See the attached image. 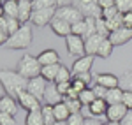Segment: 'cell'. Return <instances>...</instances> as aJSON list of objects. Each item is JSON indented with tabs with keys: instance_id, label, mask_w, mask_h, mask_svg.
Wrapping results in <instances>:
<instances>
[{
	"instance_id": "1",
	"label": "cell",
	"mask_w": 132,
	"mask_h": 125,
	"mask_svg": "<svg viewBox=\"0 0 132 125\" xmlns=\"http://www.w3.org/2000/svg\"><path fill=\"white\" fill-rule=\"evenodd\" d=\"M0 83L4 92L11 97H18L21 92L27 90L28 86V79H25L21 74H18L16 71H2L0 72Z\"/></svg>"
},
{
	"instance_id": "2",
	"label": "cell",
	"mask_w": 132,
	"mask_h": 125,
	"mask_svg": "<svg viewBox=\"0 0 132 125\" xmlns=\"http://www.w3.org/2000/svg\"><path fill=\"white\" fill-rule=\"evenodd\" d=\"M41 71H42V65L39 63L37 56H32L28 53H25L21 56V60L18 62V69H16V72L21 74L28 81L34 79V78H39L41 76Z\"/></svg>"
},
{
	"instance_id": "3",
	"label": "cell",
	"mask_w": 132,
	"mask_h": 125,
	"mask_svg": "<svg viewBox=\"0 0 132 125\" xmlns=\"http://www.w3.org/2000/svg\"><path fill=\"white\" fill-rule=\"evenodd\" d=\"M32 39H34V34H32V23H27L23 25L20 30L16 32L9 41H7V48L9 49H27L32 44Z\"/></svg>"
},
{
	"instance_id": "4",
	"label": "cell",
	"mask_w": 132,
	"mask_h": 125,
	"mask_svg": "<svg viewBox=\"0 0 132 125\" xmlns=\"http://www.w3.org/2000/svg\"><path fill=\"white\" fill-rule=\"evenodd\" d=\"M55 18H58V20L69 23L71 27H72V25H76V23H79L81 20H85L83 14H81V11L78 9L76 5H69V4H60L58 9H56Z\"/></svg>"
},
{
	"instance_id": "5",
	"label": "cell",
	"mask_w": 132,
	"mask_h": 125,
	"mask_svg": "<svg viewBox=\"0 0 132 125\" xmlns=\"http://www.w3.org/2000/svg\"><path fill=\"white\" fill-rule=\"evenodd\" d=\"M56 9H58V5L34 11V12H32V20H30V23H32V25H35V27H39V28H41V27H46V25H51V21L55 20Z\"/></svg>"
},
{
	"instance_id": "6",
	"label": "cell",
	"mask_w": 132,
	"mask_h": 125,
	"mask_svg": "<svg viewBox=\"0 0 132 125\" xmlns=\"http://www.w3.org/2000/svg\"><path fill=\"white\" fill-rule=\"evenodd\" d=\"M76 7L81 11L83 18H102V9L99 7L97 0H79L76 2Z\"/></svg>"
},
{
	"instance_id": "7",
	"label": "cell",
	"mask_w": 132,
	"mask_h": 125,
	"mask_svg": "<svg viewBox=\"0 0 132 125\" xmlns=\"http://www.w3.org/2000/svg\"><path fill=\"white\" fill-rule=\"evenodd\" d=\"M65 46H67V51L69 55L76 56V58H81L86 55V48H85V39L83 37H78V35H69L65 37Z\"/></svg>"
},
{
	"instance_id": "8",
	"label": "cell",
	"mask_w": 132,
	"mask_h": 125,
	"mask_svg": "<svg viewBox=\"0 0 132 125\" xmlns=\"http://www.w3.org/2000/svg\"><path fill=\"white\" fill-rule=\"evenodd\" d=\"M16 99H18V104L21 106V109H25V111H28V113H32V111H41L42 106H44L37 97H34L32 94H28L27 90L21 92Z\"/></svg>"
},
{
	"instance_id": "9",
	"label": "cell",
	"mask_w": 132,
	"mask_h": 125,
	"mask_svg": "<svg viewBox=\"0 0 132 125\" xmlns=\"http://www.w3.org/2000/svg\"><path fill=\"white\" fill-rule=\"evenodd\" d=\"M48 81L44 79V78H34L28 81V86H27V92L32 94L34 97H37L41 102H44V95H46V90H48Z\"/></svg>"
},
{
	"instance_id": "10",
	"label": "cell",
	"mask_w": 132,
	"mask_h": 125,
	"mask_svg": "<svg viewBox=\"0 0 132 125\" xmlns=\"http://www.w3.org/2000/svg\"><path fill=\"white\" fill-rule=\"evenodd\" d=\"M95 85H99L106 90H113V88H120V78L111 72H99L93 76Z\"/></svg>"
},
{
	"instance_id": "11",
	"label": "cell",
	"mask_w": 132,
	"mask_h": 125,
	"mask_svg": "<svg viewBox=\"0 0 132 125\" xmlns=\"http://www.w3.org/2000/svg\"><path fill=\"white\" fill-rule=\"evenodd\" d=\"M93 60L95 56L92 55H85L81 58H76L72 63V76H78V74H85V72H92V67H93Z\"/></svg>"
},
{
	"instance_id": "12",
	"label": "cell",
	"mask_w": 132,
	"mask_h": 125,
	"mask_svg": "<svg viewBox=\"0 0 132 125\" xmlns=\"http://www.w3.org/2000/svg\"><path fill=\"white\" fill-rule=\"evenodd\" d=\"M37 60L41 63L42 67H48V65H56V63H60V55L56 49H53V48H48V49H44L37 55Z\"/></svg>"
},
{
	"instance_id": "13",
	"label": "cell",
	"mask_w": 132,
	"mask_h": 125,
	"mask_svg": "<svg viewBox=\"0 0 132 125\" xmlns=\"http://www.w3.org/2000/svg\"><path fill=\"white\" fill-rule=\"evenodd\" d=\"M18 99H14V97H11V95L4 94L0 97V113H7V115L14 116L18 113Z\"/></svg>"
},
{
	"instance_id": "14",
	"label": "cell",
	"mask_w": 132,
	"mask_h": 125,
	"mask_svg": "<svg viewBox=\"0 0 132 125\" xmlns=\"http://www.w3.org/2000/svg\"><path fill=\"white\" fill-rule=\"evenodd\" d=\"M132 39V30L129 28H120V30H114L111 32V35H109V41L113 42V46H123V44H127V42Z\"/></svg>"
},
{
	"instance_id": "15",
	"label": "cell",
	"mask_w": 132,
	"mask_h": 125,
	"mask_svg": "<svg viewBox=\"0 0 132 125\" xmlns=\"http://www.w3.org/2000/svg\"><path fill=\"white\" fill-rule=\"evenodd\" d=\"M127 113H129V109L123 104L109 106V107H108V113H106V120H108V122H122Z\"/></svg>"
},
{
	"instance_id": "16",
	"label": "cell",
	"mask_w": 132,
	"mask_h": 125,
	"mask_svg": "<svg viewBox=\"0 0 132 125\" xmlns=\"http://www.w3.org/2000/svg\"><path fill=\"white\" fill-rule=\"evenodd\" d=\"M51 30H53V34L55 35H58V37H69L72 34V27L69 25V23H65V21H62V20H58V18H55V20L51 21Z\"/></svg>"
},
{
	"instance_id": "17",
	"label": "cell",
	"mask_w": 132,
	"mask_h": 125,
	"mask_svg": "<svg viewBox=\"0 0 132 125\" xmlns=\"http://www.w3.org/2000/svg\"><path fill=\"white\" fill-rule=\"evenodd\" d=\"M65 99L60 95V92L56 90V85L55 83H50L48 85V90H46V95H44V104L48 106H56L60 104V102H63Z\"/></svg>"
},
{
	"instance_id": "18",
	"label": "cell",
	"mask_w": 132,
	"mask_h": 125,
	"mask_svg": "<svg viewBox=\"0 0 132 125\" xmlns=\"http://www.w3.org/2000/svg\"><path fill=\"white\" fill-rule=\"evenodd\" d=\"M32 12H34V2H30V0H20V16H18V20H20L21 25L30 23Z\"/></svg>"
},
{
	"instance_id": "19",
	"label": "cell",
	"mask_w": 132,
	"mask_h": 125,
	"mask_svg": "<svg viewBox=\"0 0 132 125\" xmlns=\"http://www.w3.org/2000/svg\"><path fill=\"white\" fill-rule=\"evenodd\" d=\"M106 37H102L99 34H95V35H92L88 39H85V48H86V55H92V56H97V51H99V48H101L102 41H104Z\"/></svg>"
},
{
	"instance_id": "20",
	"label": "cell",
	"mask_w": 132,
	"mask_h": 125,
	"mask_svg": "<svg viewBox=\"0 0 132 125\" xmlns=\"http://www.w3.org/2000/svg\"><path fill=\"white\" fill-rule=\"evenodd\" d=\"M2 16L18 20V16H20V2H16V0L2 2Z\"/></svg>"
},
{
	"instance_id": "21",
	"label": "cell",
	"mask_w": 132,
	"mask_h": 125,
	"mask_svg": "<svg viewBox=\"0 0 132 125\" xmlns=\"http://www.w3.org/2000/svg\"><path fill=\"white\" fill-rule=\"evenodd\" d=\"M53 113H55V118H56V122H67L69 118H71V109H69V106L65 104V101L60 102V104L53 106Z\"/></svg>"
},
{
	"instance_id": "22",
	"label": "cell",
	"mask_w": 132,
	"mask_h": 125,
	"mask_svg": "<svg viewBox=\"0 0 132 125\" xmlns=\"http://www.w3.org/2000/svg\"><path fill=\"white\" fill-rule=\"evenodd\" d=\"M62 63H56V65H48V67H42L41 71V78H44L48 83H55L56 81V76H58V71H60Z\"/></svg>"
},
{
	"instance_id": "23",
	"label": "cell",
	"mask_w": 132,
	"mask_h": 125,
	"mask_svg": "<svg viewBox=\"0 0 132 125\" xmlns=\"http://www.w3.org/2000/svg\"><path fill=\"white\" fill-rule=\"evenodd\" d=\"M122 101H123V90H122V88L108 90V95H106V102H108V106L122 104Z\"/></svg>"
},
{
	"instance_id": "24",
	"label": "cell",
	"mask_w": 132,
	"mask_h": 125,
	"mask_svg": "<svg viewBox=\"0 0 132 125\" xmlns=\"http://www.w3.org/2000/svg\"><path fill=\"white\" fill-rule=\"evenodd\" d=\"M113 49H114V46H113V42L109 41V37H108V39L102 41L101 48H99V51H97V56H101V58H109Z\"/></svg>"
},
{
	"instance_id": "25",
	"label": "cell",
	"mask_w": 132,
	"mask_h": 125,
	"mask_svg": "<svg viewBox=\"0 0 132 125\" xmlns=\"http://www.w3.org/2000/svg\"><path fill=\"white\" fill-rule=\"evenodd\" d=\"M25 125H46L44 123V116L42 111H32L25 118Z\"/></svg>"
},
{
	"instance_id": "26",
	"label": "cell",
	"mask_w": 132,
	"mask_h": 125,
	"mask_svg": "<svg viewBox=\"0 0 132 125\" xmlns=\"http://www.w3.org/2000/svg\"><path fill=\"white\" fill-rule=\"evenodd\" d=\"M0 20H2L4 23H5V25H7V30H9V35H11V37H12V35H14V34H16L18 30H20L21 27H23V25L20 23V20H14V18H7V16H2Z\"/></svg>"
},
{
	"instance_id": "27",
	"label": "cell",
	"mask_w": 132,
	"mask_h": 125,
	"mask_svg": "<svg viewBox=\"0 0 132 125\" xmlns=\"http://www.w3.org/2000/svg\"><path fill=\"white\" fill-rule=\"evenodd\" d=\"M72 71H69L65 65H62L60 71H58V76H56V81H55V85H60V83H71L72 81Z\"/></svg>"
},
{
	"instance_id": "28",
	"label": "cell",
	"mask_w": 132,
	"mask_h": 125,
	"mask_svg": "<svg viewBox=\"0 0 132 125\" xmlns=\"http://www.w3.org/2000/svg\"><path fill=\"white\" fill-rule=\"evenodd\" d=\"M41 111H42V116H44V123H46V125H55V123H56V118H55V113H53V106L44 104Z\"/></svg>"
},
{
	"instance_id": "29",
	"label": "cell",
	"mask_w": 132,
	"mask_h": 125,
	"mask_svg": "<svg viewBox=\"0 0 132 125\" xmlns=\"http://www.w3.org/2000/svg\"><path fill=\"white\" fill-rule=\"evenodd\" d=\"M95 99H97V97H95V94H93V90H92V88H86L85 92L79 94V102L83 104V107H88Z\"/></svg>"
},
{
	"instance_id": "30",
	"label": "cell",
	"mask_w": 132,
	"mask_h": 125,
	"mask_svg": "<svg viewBox=\"0 0 132 125\" xmlns=\"http://www.w3.org/2000/svg\"><path fill=\"white\" fill-rule=\"evenodd\" d=\"M120 88L123 92H132V71L122 74L120 78Z\"/></svg>"
},
{
	"instance_id": "31",
	"label": "cell",
	"mask_w": 132,
	"mask_h": 125,
	"mask_svg": "<svg viewBox=\"0 0 132 125\" xmlns=\"http://www.w3.org/2000/svg\"><path fill=\"white\" fill-rule=\"evenodd\" d=\"M97 34L102 35V37H109L111 35V30H109V27H108V21L104 20V18H99L97 20Z\"/></svg>"
},
{
	"instance_id": "32",
	"label": "cell",
	"mask_w": 132,
	"mask_h": 125,
	"mask_svg": "<svg viewBox=\"0 0 132 125\" xmlns=\"http://www.w3.org/2000/svg\"><path fill=\"white\" fill-rule=\"evenodd\" d=\"M72 35H78V37H83V39H86V21L81 20L79 23L72 25Z\"/></svg>"
},
{
	"instance_id": "33",
	"label": "cell",
	"mask_w": 132,
	"mask_h": 125,
	"mask_svg": "<svg viewBox=\"0 0 132 125\" xmlns=\"http://www.w3.org/2000/svg\"><path fill=\"white\" fill-rule=\"evenodd\" d=\"M116 9L120 14H127L132 11V0H116Z\"/></svg>"
},
{
	"instance_id": "34",
	"label": "cell",
	"mask_w": 132,
	"mask_h": 125,
	"mask_svg": "<svg viewBox=\"0 0 132 125\" xmlns=\"http://www.w3.org/2000/svg\"><path fill=\"white\" fill-rule=\"evenodd\" d=\"M71 88L76 92V94H81V92H85V90L88 88V85L83 83L79 78H76V76H74V78H72V81H71Z\"/></svg>"
},
{
	"instance_id": "35",
	"label": "cell",
	"mask_w": 132,
	"mask_h": 125,
	"mask_svg": "<svg viewBox=\"0 0 132 125\" xmlns=\"http://www.w3.org/2000/svg\"><path fill=\"white\" fill-rule=\"evenodd\" d=\"M85 116L79 113V115H71V118L67 120V125H85Z\"/></svg>"
},
{
	"instance_id": "36",
	"label": "cell",
	"mask_w": 132,
	"mask_h": 125,
	"mask_svg": "<svg viewBox=\"0 0 132 125\" xmlns=\"http://www.w3.org/2000/svg\"><path fill=\"white\" fill-rule=\"evenodd\" d=\"M120 12H118V9H116V5L114 7H109V9H106V11H102V18L106 21H109V20H113L114 16H118Z\"/></svg>"
},
{
	"instance_id": "37",
	"label": "cell",
	"mask_w": 132,
	"mask_h": 125,
	"mask_svg": "<svg viewBox=\"0 0 132 125\" xmlns=\"http://www.w3.org/2000/svg\"><path fill=\"white\" fill-rule=\"evenodd\" d=\"M0 125H16V120L7 113H0Z\"/></svg>"
},
{
	"instance_id": "38",
	"label": "cell",
	"mask_w": 132,
	"mask_h": 125,
	"mask_svg": "<svg viewBox=\"0 0 132 125\" xmlns=\"http://www.w3.org/2000/svg\"><path fill=\"white\" fill-rule=\"evenodd\" d=\"M92 90H93V94H95L97 99H104V101H106V95H108V90H106V88H102L99 85H93Z\"/></svg>"
},
{
	"instance_id": "39",
	"label": "cell",
	"mask_w": 132,
	"mask_h": 125,
	"mask_svg": "<svg viewBox=\"0 0 132 125\" xmlns=\"http://www.w3.org/2000/svg\"><path fill=\"white\" fill-rule=\"evenodd\" d=\"M122 104L129 109V111H132V92H123V101Z\"/></svg>"
},
{
	"instance_id": "40",
	"label": "cell",
	"mask_w": 132,
	"mask_h": 125,
	"mask_svg": "<svg viewBox=\"0 0 132 125\" xmlns=\"http://www.w3.org/2000/svg\"><path fill=\"white\" fill-rule=\"evenodd\" d=\"M56 90H58L60 95L65 99V95L69 94V90H71V83H60V85H56Z\"/></svg>"
},
{
	"instance_id": "41",
	"label": "cell",
	"mask_w": 132,
	"mask_h": 125,
	"mask_svg": "<svg viewBox=\"0 0 132 125\" xmlns=\"http://www.w3.org/2000/svg\"><path fill=\"white\" fill-rule=\"evenodd\" d=\"M97 2H99V7H101L102 11H106V9H109V7H114V5H116L114 0H97Z\"/></svg>"
},
{
	"instance_id": "42",
	"label": "cell",
	"mask_w": 132,
	"mask_h": 125,
	"mask_svg": "<svg viewBox=\"0 0 132 125\" xmlns=\"http://www.w3.org/2000/svg\"><path fill=\"white\" fill-rule=\"evenodd\" d=\"M123 27L129 28V30H132V11L127 12V14H123Z\"/></svg>"
},
{
	"instance_id": "43",
	"label": "cell",
	"mask_w": 132,
	"mask_h": 125,
	"mask_svg": "<svg viewBox=\"0 0 132 125\" xmlns=\"http://www.w3.org/2000/svg\"><path fill=\"white\" fill-rule=\"evenodd\" d=\"M76 78H79V79H81L83 83H86V85H92V79H93V78H92V72H85V74H78V76H76Z\"/></svg>"
},
{
	"instance_id": "44",
	"label": "cell",
	"mask_w": 132,
	"mask_h": 125,
	"mask_svg": "<svg viewBox=\"0 0 132 125\" xmlns=\"http://www.w3.org/2000/svg\"><path fill=\"white\" fill-rule=\"evenodd\" d=\"M122 125H132V111H129L125 115V118L122 120Z\"/></svg>"
},
{
	"instance_id": "45",
	"label": "cell",
	"mask_w": 132,
	"mask_h": 125,
	"mask_svg": "<svg viewBox=\"0 0 132 125\" xmlns=\"http://www.w3.org/2000/svg\"><path fill=\"white\" fill-rule=\"evenodd\" d=\"M85 125H102L99 120H95V118H86L85 120Z\"/></svg>"
},
{
	"instance_id": "46",
	"label": "cell",
	"mask_w": 132,
	"mask_h": 125,
	"mask_svg": "<svg viewBox=\"0 0 132 125\" xmlns=\"http://www.w3.org/2000/svg\"><path fill=\"white\" fill-rule=\"evenodd\" d=\"M55 125H67V122H56Z\"/></svg>"
},
{
	"instance_id": "47",
	"label": "cell",
	"mask_w": 132,
	"mask_h": 125,
	"mask_svg": "<svg viewBox=\"0 0 132 125\" xmlns=\"http://www.w3.org/2000/svg\"><path fill=\"white\" fill-rule=\"evenodd\" d=\"M102 125H109V123H108V122H106V123H102Z\"/></svg>"
}]
</instances>
